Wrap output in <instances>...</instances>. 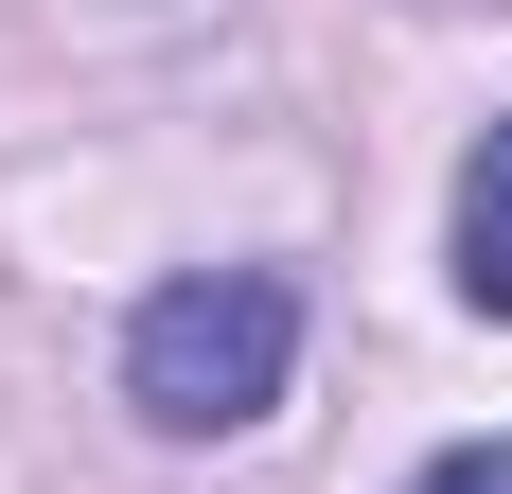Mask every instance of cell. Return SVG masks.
Listing matches in <instances>:
<instances>
[{
  "mask_svg": "<svg viewBox=\"0 0 512 494\" xmlns=\"http://www.w3.org/2000/svg\"><path fill=\"white\" fill-rule=\"evenodd\" d=\"M283 371H301V283H283V265H195V283H159L142 318H124V389H142V424H177V442L265 424Z\"/></svg>",
  "mask_w": 512,
  "mask_h": 494,
  "instance_id": "6da1fadb",
  "label": "cell"
},
{
  "mask_svg": "<svg viewBox=\"0 0 512 494\" xmlns=\"http://www.w3.org/2000/svg\"><path fill=\"white\" fill-rule=\"evenodd\" d=\"M460 300H477V318H512V124L460 159Z\"/></svg>",
  "mask_w": 512,
  "mask_h": 494,
  "instance_id": "7a4b0ae2",
  "label": "cell"
},
{
  "mask_svg": "<svg viewBox=\"0 0 512 494\" xmlns=\"http://www.w3.org/2000/svg\"><path fill=\"white\" fill-rule=\"evenodd\" d=\"M407 494H512V442H442V459H424Z\"/></svg>",
  "mask_w": 512,
  "mask_h": 494,
  "instance_id": "3957f363",
  "label": "cell"
}]
</instances>
